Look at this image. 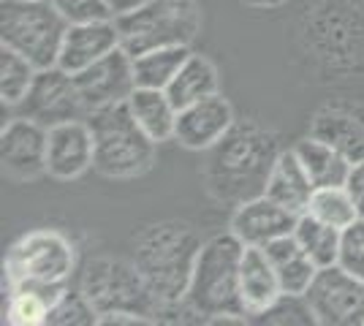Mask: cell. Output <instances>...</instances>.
Here are the masks:
<instances>
[{"label": "cell", "instance_id": "7a4b0ae2", "mask_svg": "<svg viewBox=\"0 0 364 326\" xmlns=\"http://www.w3.org/2000/svg\"><path fill=\"white\" fill-rule=\"evenodd\" d=\"M280 144L269 128L253 123H234L226 139L210 150L207 183L218 199L242 204L264 193L267 174L272 169Z\"/></svg>", "mask_w": 364, "mask_h": 326}, {"label": "cell", "instance_id": "6da1fadb", "mask_svg": "<svg viewBox=\"0 0 364 326\" xmlns=\"http://www.w3.org/2000/svg\"><path fill=\"white\" fill-rule=\"evenodd\" d=\"M201 245L204 239L185 220H161L139 232L134 242V264L158 299L161 318L168 308L185 302Z\"/></svg>", "mask_w": 364, "mask_h": 326}, {"label": "cell", "instance_id": "ac0fdd59", "mask_svg": "<svg viewBox=\"0 0 364 326\" xmlns=\"http://www.w3.org/2000/svg\"><path fill=\"white\" fill-rule=\"evenodd\" d=\"M313 180L304 171L299 156L291 150H280L274 158L272 169L267 174V185H264V196H269L272 202H277L280 207L291 210L294 215H304L307 204L313 196Z\"/></svg>", "mask_w": 364, "mask_h": 326}, {"label": "cell", "instance_id": "e575fe53", "mask_svg": "<svg viewBox=\"0 0 364 326\" xmlns=\"http://www.w3.org/2000/svg\"><path fill=\"white\" fill-rule=\"evenodd\" d=\"M240 3H245L247 9H256V11H272V9L286 6L289 0H240Z\"/></svg>", "mask_w": 364, "mask_h": 326}, {"label": "cell", "instance_id": "52a82bcc", "mask_svg": "<svg viewBox=\"0 0 364 326\" xmlns=\"http://www.w3.org/2000/svg\"><path fill=\"white\" fill-rule=\"evenodd\" d=\"M122 49L136 58L158 47H191L201 33L196 0H150L139 11L117 19Z\"/></svg>", "mask_w": 364, "mask_h": 326}, {"label": "cell", "instance_id": "484cf974", "mask_svg": "<svg viewBox=\"0 0 364 326\" xmlns=\"http://www.w3.org/2000/svg\"><path fill=\"white\" fill-rule=\"evenodd\" d=\"M294 237L296 242L304 248V253L321 266H332L337 264V256H340V237L343 229H334L329 223H323L313 215H299L296 217V226H294Z\"/></svg>", "mask_w": 364, "mask_h": 326}, {"label": "cell", "instance_id": "d4e9b609", "mask_svg": "<svg viewBox=\"0 0 364 326\" xmlns=\"http://www.w3.org/2000/svg\"><path fill=\"white\" fill-rule=\"evenodd\" d=\"M191 47H158L147 49L134 58V74H136V87H155L166 90L171 79L177 77L185 60L191 58Z\"/></svg>", "mask_w": 364, "mask_h": 326}, {"label": "cell", "instance_id": "d6a6232c", "mask_svg": "<svg viewBox=\"0 0 364 326\" xmlns=\"http://www.w3.org/2000/svg\"><path fill=\"white\" fill-rule=\"evenodd\" d=\"M346 190L350 193V199L356 204L359 215L364 217V158L353 161L348 171V180H346Z\"/></svg>", "mask_w": 364, "mask_h": 326}, {"label": "cell", "instance_id": "5b68a950", "mask_svg": "<svg viewBox=\"0 0 364 326\" xmlns=\"http://www.w3.org/2000/svg\"><path fill=\"white\" fill-rule=\"evenodd\" d=\"M76 269L74 242L58 229H36L19 237L3 259V286L68 288Z\"/></svg>", "mask_w": 364, "mask_h": 326}, {"label": "cell", "instance_id": "ffe728a7", "mask_svg": "<svg viewBox=\"0 0 364 326\" xmlns=\"http://www.w3.org/2000/svg\"><path fill=\"white\" fill-rule=\"evenodd\" d=\"M264 250H267V256L272 261L277 278H280L283 294H294V296L307 294L310 283L318 275V264L304 253V248L296 242V237L286 234V237L269 242Z\"/></svg>", "mask_w": 364, "mask_h": 326}, {"label": "cell", "instance_id": "9c48e42d", "mask_svg": "<svg viewBox=\"0 0 364 326\" xmlns=\"http://www.w3.org/2000/svg\"><path fill=\"white\" fill-rule=\"evenodd\" d=\"M304 299L316 315V324L364 326V280L343 266H321Z\"/></svg>", "mask_w": 364, "mask_h": 326}, {"label": "cell", "instance_id": "5bb4252c", "mask_svg": "<svg viewBox=\"0 0 364 326\" xmlns=\"http://www.w3.org/2000/svg\"><path fill=\"white\" fill-rule=\"evenodd\" d=\"M95 163V139L87 120H71L49 128L46 174L58 183H71L87 174Z\"/></svg>", "mask_w": 364, "mask_h": 326}, {"label": "cell", "instance_id": "f546056e", "mask_svg": "<svg viewBox=\"0 0 364 326\" xmlns=\"http://www.w3.org/2000/svg\"><path fill=\"white\" fill-rule=\"evenodd\" d=\"M256 324H316V315L310 310L304 296L283 294Z\"/></svg>", "mask_w": 364, "mask_h": 326}, {"label": "cell", "instance_id": "603a6c76", "mask_svg": "<svg viewBox=\"0 0 364 326\" xmlns=\"http://www.w3.org/2000/svg\"><path fill=\"white\" fill-rule=\"evenodd\" d=\"M294 153L299 156L304 171L310 174V180H313L316 188L346 185L353 161L348 156H343L329 141H323L310 134V136H304V139L294 144Z\"/></svg>", "mask_w": 364, "mask_h": 326}, {"label": "cell", "instance_id": "4dcf8cb0", "mask_svg": "<svg viewBox=\"0 0 364 326\" xmlns=\"http://www.w3.org/2000/svg\"><path fill=\"white\" fill-rule=\"evenodd\" d=\"M337 266L364 280V217L353 220L348 229H343Z\"/></svg>", "mask_w": 364, "mask_h": 326}, {"label": "cell", "instance_id": "9a60e30c", "mask_svg": "<svg viewBox=\"0 0 364 326\" xmlns=\"http://www.w3.org/2000/svg\"><path fill=\"white\" fill-rule=\"evenodd\" d=\"M296 217L291 210L280 207L269 196H253L247 202L237 204L234 215H231V234L242 242L245 248H267L269 242L294 234Z\"/></svg>", "mask_w": 364, "mask_h": 326}, {"label": "cell", "instance_id": "44dd1931", "mask_svg": "<svg viewBox=\"0 0 364 326\" xmlns=\"http://www.w3.org/2000/svg\"><path fill=\"white\" fill-rule=\"evenodd\" d=\"M166 93L177 109L198 104V101H204L210 95L220 93V71H218V65L207 55L191 52V58L177 71V77L171 79Z\"/></svg>", "mask_w": 364, "mask_h": 326}, {"label": "cell", "instance_id": "7c38bea8", "mask_svg": "<svg viewBox=\"0 0 364 326\" xmlns=\"http://www.w3.org/2000/svg\"><path fill=\"white\" fill-rule=\"evenodd\" d=\"M76 90L85 101L87 114L98 109L125 104L136 90V74H134V58L125 49H114L107 58L95 60L85 71L74 74Z\"/></svg>", "mask_w": 364, "mask_h": 326}, {"label": "cell", "instance_id": "1f68e13d", "mask_svg": "<svg viewBox=\"0 0 364 326\" xmlns=\"http://www.w3.org/2000/svg\"><path fill=\"white\" fill-rule=\"evenodd\" d=\"M52 6L60 11L63 19H65L68 25L114 19L107 0H52Z\"/></svg>", "mask_w": 364, "mask_h": 326}, {"label": "cell", "instance_id": "f1b7e54d", "mask_svg": "<svg viewBox=\"0 0 364 326\" xmlns=\"http://www.w3.org/2000/svg\"><path fill=\"white\" fill-rule=\"evenodd\" d=\"M101 321V315L98 310L92 308V302L85 296L82 288H76V291H65V294L52 305V310H49V318H46V324L52 326H92Z\"/></svg>", "mask_w": 364, "mask_h": 326}, {"label": "cell", "instance_id": "8992f818", "mask_svg": "<svg viewBox=\"0 0 364 326\" xmlns=\"http://www.w3.org/2000/svg\"><path fill=\"white\" fill-rule=\"evenodd\" d=\"M68 22L52 0H3L0 47L25 55L36 68L58 65Z\"/></svg>", "mask_w": 364, "mask_h": 326}, {"label": "cell", "instance_id": "4fadbf2b", "mask_svg": "<svg viewBox=\"0 0 364 326\" xmlns=\"http://www.w3.org/2000/svg\"><path fill=\"white\" fill-rule=\"evenodd\" d=\"M234 107L223 95H210L198 104H191L177 112V125H174V141L193 150V153H210L218 141L226 139V134L234 128Z\"/></svg>", "mask_w": 364, "mask_h": 326}, {"label": "cell", "instance_id": "8fae6325", "mask_svg": "<svg viewBox=\"0 0 364 326\" xmlns=\"http://www.w3.org/2000/svg\"><path fill=\"white\" fill-rule=\"evenodd\" d=\"M46 141L49 128L31 117L11 114L0 131L3 174L14 183H36L46 174Z\"/></svg>", "mask_w": 364, "mask_h": 326}, {"label": "cell", "instance_id": "836d02e7", "mask_svg": "<svg viewBox=\"0 0 364 326\" xmlns=\"http://www.w3.org/2000/svg\"><path fill=\"white\" fill-rule=\"evenodd\" d=\"M109 9H112V16L114 19H120V16H128L134 14V11H139L141 6H147L150 0H107Z\"/></svg>", "mask_w": 364, "mask_h": 326}, {"label": "cell", "instance_id": "83f0119b", "mask_svg": "<svg viewBox=\"0 0 364 326\" xmlns=\"http://www.w3.org/2000/svg\"><path fill=\"white\" fill-rule=\"evenodd\" d=\"M307 215L318 217L334 229H348L353 220L362 217L346 185L316 188L313 196H310V204H307Z\"/></svg>", "mask_w": 364, "mask_h": 326}, {"label": "cell", "instance_id": "ba28073f", "mask_svg": "<svg viewBox=\"0 0 364 326\" xmlns=\"http://www.w3.org/2000/svg\"><path fill=\"white\" fill-rule=\"evenodd\" d=\"M79 288L92 302L98 315L112 313H136L141 318H150L152 324L161 321V305L147 288L144 278L139 275L134 261L120 259H92L85 266Z\"/></svg>", "mask_w": 364, "mask_h": 326}, {"label": "cell", "instance_id": "3957f363", "mask_svg": "<svg viewBox=\"0 0 364 326\" xmlns=\"http://www.w3.org/2000/svg\"><path fill=\"white\" fill-rule=\"evenodd\" d=\"M245 245L231 232L204 239L185 305L198 321H247L240 299V264Z\"/></svg>", "mask_w": 364, "mask_h": 326}, {"label": "cell", "instance_id": "2e32d148", "mask_svg": "<svg viewBox=\"0 0 364 326\" xmlns=\"http://www.w3.org/2000/svg\"><path fill=\"white\" fill-rule=\"evenodd\" d=\"M120 28L117 19H101V22H82V25H68L65 38H63L60 58L58 65L68 74H79L95 60L107 58L109 52L120 49Z\"/></svg>", "mask_w": 364, "mask_h": 326}, {"label": "cell", "instance_id": "cb8c5ba5", "mask_svg": "<svg viewBox=\"0 0 364 326\" xmlns=\"http://www.w3.org/2000/svg\"><path fill=\"white\" fill-rule=\"evenodd\" d=\"M71 288V286H68ZM68 288H36V286H19V288H6V315L3 321L11 326H38L46 324L52 305L60 299Z\"/></svg>", "mask_w": 364, "mask_h": 326}, {"label": "cell", "instance_id": "277c9868", "mask_svg": "<svg viewBox=\"0 0 364 326\" xmlns=\"http://www.w3.org/2000/svg\"><path fill=\"white\" fill-rule=\"evenodd\" d=\"M95 139L92 169L107 180H136L155 166L158 144L139 128L128 101L87 114Z\"/></svg>", "mask_w": 364, "mask_h": 326}, {"label": "cell", "instance_id": "7402d4cb", "mask_svg": "<svg viewBox=\"0 0 364 326\" xmlns=\"http://www.w3.org/2000/svg\"><path fill=\"white\" fill-rule=\"evenodd\" d=\"M128 109L134 114L139 128L150 136L155 144L174 139V125H177V112L180 109L171 104L166 90L155 87H136L128 98Z\"/></svg>", "mask_w": 364, "mask_h": 326}, {"label": "cell", "instance_id": "30bf717a", "mask_svg": "<svg viewBox=\"0 0 364 326\" xmlns=\"http://www.w3.org/2000/svg\"><path fill=\"white\" fill-rule=\"evenodd\" d=\"M11 112L19 117H31L44 128H55L71 120H87V109L76 90L74 74H68L60 65L38 68L31 93Z\"/></svg>", "mask_w": 364, "mask_h": 326}, {"label": "cell", "instance_id": "4316f807", "mask_svg": "<svg viewBox=\"0 0 364 326\" xmlns=\"http://www.w3.org/2000/svg\"><path fill=\"white\" fill-rule=\"evenodd\" d=\"M36 74H38V68L25 55H19L9 47H0V98H3V107H19L25 101V95L31 93Z\"/></svg>", "mask_w": 364, "mask_h": 326}, {"label": "cell", "instance_id": "e0dca14e", "mask_svg": "<svg viewBox=\"0 0 364 326\" xmlns=\"http://www.w3.org/2000/svg\"><path fill=\"white\" fill-rule=\"evenodd\" d=\"M283 296V286L264 248H245L240 264V299L247 321H256Z\"/></svg>", "mask_w": 364, "mask_h": 326}, {"label": "cell", "instance_id": "d6986e66", "mask_svg": "<svg viewBox=\"0 0 364 326\" xmlns=\"http://www.w3.org/2000/svg\"><path fill=\"white\" fill-rule=\"evenodd\" d=\"M313 136L329 141L350 161L364 158V114L350 107H323L313 120Z\"/></svg>", "mask_w": 364, "mask_h": 326}]
</instances>
